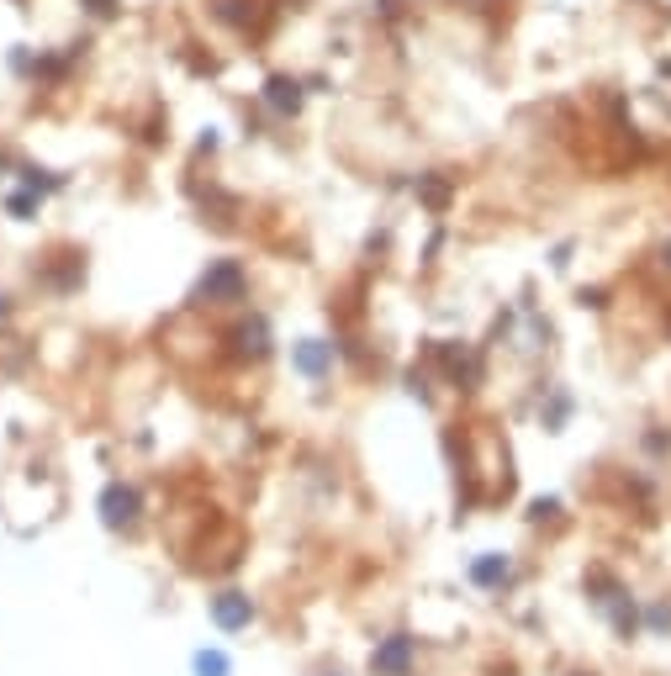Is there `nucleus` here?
<instances>
[{
	"label": "nucleus",
	"instance_id": "f257e3e1",
	"mask_svg": "<svg viewBox=\"0 0 671 676\" xmlns=\"http://www.w3.org/2000/svg\"><path fill=\"white\" fill-rule=\"evenodd\" d=\"M270 101H276V106H296V85L276 80V85H270Z\"/></svg>",
	"mask_w": 671,
	"mask_h": 676
},
{
	"label": "nucleus",
	"instance_id": "f03ea898",
	"mask_svg": "<svg viewBox=\"0 0 671 676\" xmlns=\"http://www.w3.org/2000/svg\"><path fill=\"white\" fill-rule=\"evenodd\" d=\"M90 11H112V0H90Z\"/></svg>",
	"mask_w": 671,
	"mask_h": 676
}]
</instances>
